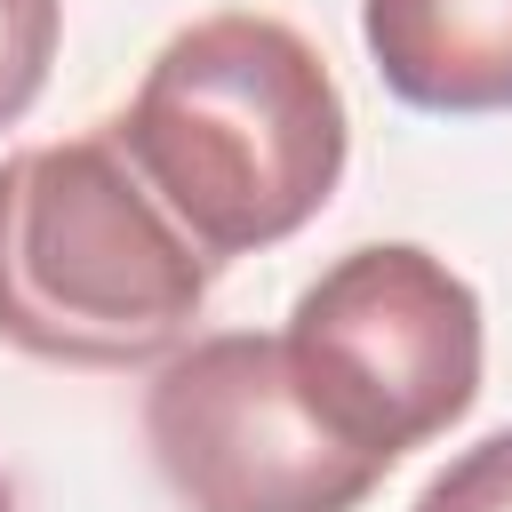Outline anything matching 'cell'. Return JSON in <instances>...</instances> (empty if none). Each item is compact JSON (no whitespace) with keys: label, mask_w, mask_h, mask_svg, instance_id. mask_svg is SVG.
<instances>
[{"label":"cell","mask_w":512,"mask_h":512,"mask_svg":"<svg viewBox=\"0 0 512 512\" xmlns=\"http://www.w3.org/2000/svg\"><path fill=\"white\" fill-rule=\"evenodd\" d=\"M112 144L200 256H256L328 208L352 120L296 24L224 8L152 56Z\"/></svg>","instance_id":"6da1fadb"},{"label":"cell","mask_w":512,"mask_h":512,"mask_svg":"<svg viewBox=\"0 0 512 512\" xmlns=\"http://www.w3.org/2000/svg\"><path fill=\"white\" fill-rule=\"evenodd\" d=\"M208 256L112 136L0 160V336L64 368H136L184 344Z\"/></svg>","instance_id":"7a4b0ae2"},{"label":"cell","mask_w":512,"mask_h":512,"mask_svg":"<svg viewBox=\"0 0 512 512\" xmlns=\"http://www.w3.org/2000/svg\"><path fill=\"white\" fill-rule=\"evenodd\" d=\"M288 360L312 408L384 472L480 400V296L416 240L336 256L288 312Z\"/></svg>","instance_id":"3957f363"},{"label":"cell","mask_w":512,"mask_h":512,"mask_svg":"<svg viewBox=\"0 0 512 512\" xmlns=\"http://www.w3.org/2000/svg\"><path fill=\"white\" fill-rule=\"evenodd\" d=\"M144 440L184 512H352L384 464L304 392L280 336H200L144 392Z\"/></svg>","instance_id":"277c9868"},{"label":"cell","mask_w":512,"mask_h":512,"mask_svg":"<svg viewBox=\"0 0 512 512\" xmlns=\"http://www.w3.org/2000/svg\"><path fill=\"white\" fill-rule=\"evenodd\" d=\"M360 40L416 112H512V0H360Z\"/></svg>","instance_id":"5b68a950"},{"label":"cell","mask_w":512,"mask_h":512,"mask_svg":"<svg viewBox=\"0 0 512 512\" xmlns=\"http://www.w3.org/2000/svg\"><path fill=\"white\" fill-rule=\"evenodd\" d=\"M56 32H64V0H0V128H16L40 104Z\"/></svg>","instance_id":"8992f818"},{"label":"cell","mask_w":512,"mask_h":512,"mask_svg":"<svg viewBox=\"0 0 512 512\" xmlns=\"http://www.w3.org/2000/svg\"><path fill=\"white\" fill-rule=\"evenodd\" d=\"M416 512H512V424L488 432V440H472L464 456H448L424 480Z\"/></svg>","instance_id":"52a82bcc"},{"label":"cell","mask_w":512,"mask_h":512,"mask_svg":"<svg viewBox=\"0 0 512 512\" xmlns=\"http://www.w3.org/2000/svg\"><path fill=\"white\" fill-rule=\"evenodd\" d=\"M0 512H16V496H8V480H0Z\"/></svg>","instance_id":"ba28073f"}]
</instances>
